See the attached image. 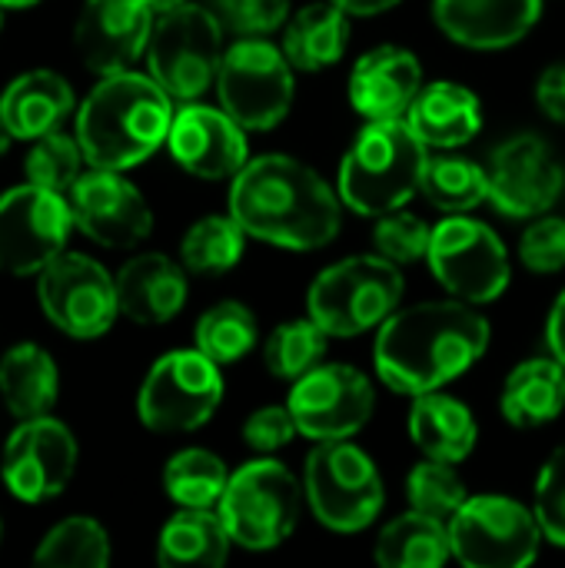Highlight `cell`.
I'll return each instance as SVG.
<instances>
[{"label": "cell", "instance_id": "52", "mask_svg": "<svg viewBox=\"0 0 565 568\" xmlns=\"http://www.w3.org/2000/svg\"><path fill=\"white\" fill-rule=\"evenodd\" d=\"M0 539H3V526H0Z\"/></svg>", "mask_w": 565, "mask_h": 568}, {"label": "cell", "instance_id": "34", "mask_svg": "<svg viewBox=\"0 0 565 568\" xmlns=\"http://www.w3.org/2000/svg\"><path fill=\"white\" fill-rule=\"evenodd\" d=\"M193 343L216 366H233V363L246 359L260 343L256 313L240 300H223L196 320Z\"/></svg>", "mask_w": 565, "mask_h": 568}, {"label": "cell", "instance_id": "27", "mask_svg": "<svg viewBox=\"0 0 565 568\" xmlns=\"http://www.w3.org/2000/svg\"><path fill=\"white\" fill-rule=\"evenodd\" d=\"M350 13L336 7L333 0H316L290 13L283 27V53L293 63L296 73H320L326 67H336L346 57L350 47Z\"/></svg>", "mask_w": 565, "mask_h": 568}, {"label": "cell", "instance_id": "29", "mask_svg": "<svg viewBox=\"0 0 565 568\" xmlns=\"http://www.w3.org/2000/svg\"><path fill=\"white\" fill-rule=\"evenodd\" d=\"M57 396H60V373L43 346L17 343L0 356V399L17 423L50 416Z\"/></svg>", "mask_w": 565, "mask_h": 568}, {"label": "cell", "instance_id": "37", "mask_svg": "<svg viewBox=\"0 0 565 568\" xmlns=\"http://www.w3.org/2000/svg\"><path fill=\"white\" fill-rule=\"evenodd\" d=\"M110 556L107 529L90 516H70L40 539L33 562L50 568H107Z\"/></svg>", "mask_w": 565, "mask_h": 568}, {"label": "cell", "instance_id": "23", "mask_svg": "<svg viewBox=\"0 0 565 568\" xmlns=\"http://www.w3.org/2000/svg\"><path fill=\"white\" fill-rule=\"evenodd\" d=\"M190 296L186 266L163 253H137L117 273L120 313L140 326L170 323Z\"/></svg>", "mask_w": 565, "mask_h": 568}, {"label": "cell", "instance_id": "16", "mask_svg": "<svg viewBox=\"0 0 565 568\" xmlns=\"http://www.w3.org/2000/svg\"><path fill=\"white\" fill-rule=\"evenodd\" d=\"M77 459H80V446L73 433L53 416H37V419H23L10 433L3 446L0 476L13 499L27 506H40L57 499L70 486L77 473Z\"/></svg>", "mask_w": 565, "mask_h": 568}, {"label": "cell", "instance_id": "20", "mask_svg": "<svg viewBox=\"0 0 565 568\" xmlns=\"http://www.w3.org/2000/svg\"><path fill=\"white\" fill-rule=\"evenodd\" d=\"M170 156L200 180H233L246 160V130L223 110L210 103H183L173 113V126L167 136Z\"/></svg>", "mask_w": 565, "mask_h": 568}, {"label": "cell", "instance_id": "41", "mask_svg": "<svg viewBox=\"0 0 565 568\" xmlns=\"http://www.w3.org/2000/svg\"><path fill=\"white\" fill-rule=\"evenodd\" d=\"M533 513L539 519L546 542L565 549V443L553 449V456L539 469Z\"/></svg>", "mask_w": 565, "mask_h": 568}, {"label": "cell", "instance_id": "36", "mask_svg": "<svg viewBox=\"0 0 565 568\" xmlns=\"http://www.w3.org/2000/svg\"><path fill=\"white\" fill-rule=\"evenodd\" d=\"M330 333L306 313L300 320H286L280 323L266 343H263V363L276 379L296 383L300 376H306L310 369H316L320 363H326V349H330Z\"/></svg>", "mask_w": 565, "mask_h": 568}, {"label": "cell", "instance_id": "19", "mask_svg": "<svg viewBox=\"0 0 565 568\" xmlns=\"http://www.w3.org/2000/svg\"><path fill=\"white\" fill-rule=\"evenodd\" d=\"M153 23L157 13L147 0H83L73 23V43L90 73L110 77L147 57Z\"/></svg>", "mask_w": 565, "mask_h": 568}, {"label": "cell", "instance_id": "47", "mask_svg": "<svg viewBox=\"0 0 565 568\" xmlns=\"http://www.w3.org/2000/svg\"><path fill=\"white\" fill-rule=\"evenodd\" d=\"M336 7H343L350 17H380L386 10H393L403 0H333Z\"/></svg>", "mask_w": 565, "mask_h": 568}, {"label": "cell", "instance_id": "44", "mask_svg": "<svg viewBox=\"0 0 565 568\" xmlns=\"http://www.w3.org/2000/svg\"><path fill=\"white\" fill-rule=\"evenodd\" d=\"M243 443L256 453V456H273L280 453L283 446H290L300 429H296V419L290 413V406H260L246 416L243 429H240Z\"/></svg>", "mask_w": 565, "mask_h": 568}, {"label": "cell", "instance_id": "17", "mask_svg": "<svg viewBox=\"0 0 565 568\" xmlns=\"http://www.w3.org/2000/svg\"><path fill=\"white\" fill-rule=\"evenodd\" d=\"M490 203L513 220L549 213L565 190V166L539 133H516L490 156Z\"/></svg>", "mask_w": 565, "mask_h": 568}, {"label": "cell", "instance_id": "26", "mask_svg": "<svg viewBox=\"0 0 565 568\" xmlns=\"http://www.w3.org/2000/svg\"><path fill=\"white\" fill-rule=\"evenodd\" d=\"M73 87L57 70H27L0 93V120L17 140H37L73 113Z\"/></svg>", "mask_w": 565, "mask_h": 568}, {"label": "cell", "instance_id": "6", "mask_svg": "<svg viewBox=\"0 0 565 568\" xmlns=\"http://www.w3.org/2000/svg\"><path fill=\"white\" fill-rule=\"evenodd\" d=\"M303 496L316 523L343 536L370 529L386 506L380 466L353 439L313 443L303 463Z\"/></svg>", "mask_w": 565, "mask_h": 568}, {"label": "cell", "instance_id": "9", "mask_svg": "<svg viewBox=\"0 0 565 568\" xmlns=\"http://www.w3.org/2000/svg\"><path fill=\"white\" fill-rule=\"evenodd\" d=\"M293 73L283 47L266 37H240L223 53L216 100L246 133H266L290 116L296 97Z\"/></svg>", "mask_w": 565, "mask_h": 568}, {"label": "cell", "instance_id": "42", "mask_svg": "<svg viewBox=\"0 0 565 568\" xmlns=\"http://www.w3.org/2000/svg\"><path fill=\"white\" fill-rule=\"evenodd\" d=\"M213 13L236 37H270L286 27L290 0H213Z\"/></svg>", "mask_w": 565, "mask_h": 568}, {"label": "cell", "instance_id": "4", "mask_svg": "<svg viewBox=\"0 0 565 568\" xmlns=\"http://www.w3.org/2000/svg\"><path fill=\"white\" fill-rule=\"evenodd\" d=\"M426 163L430 146L413 133L406 116L366 120L340 160L336 193L346 210L376 220L420 196Z\"/></svg>", "mask_w": 565, "mask_h": 568}, {"label": "cell", "instance_id": "2", "mask_svg": "<svg viewBox=\"0 0 565 568\" xmlns=\"http://www.w3.org/2000/svg\"><path fill=\"white\" fill-rule=\"evenodd\" d=\"M230 213L246 236L293 253L330 246L343 226L340 193L310 163L286 153L246 160L230 180Z\"/></svg>", "mask_w": 565, "mask_h": 568}, {"label": "cell", "instance_id": "15", "mask_svg": "<svg viewBox=\"0 0 565 568\" xmlns=\"http://www.w3.org/2000/svg\"><path fill=\"white\" fill-rule=\"evenodd\" d=\"M296 429L310 443L353 439L376 413L373 379L346 363H320L286 396Z\"/></svg>", "mask_w": 565, "mask_h": 568}, {"label": "cell", "instance_id": "1", "mask_svg": "<svg viewBox=\"0 0 565 568\" xmlns=\"http://www.w3.org/2000/svg\"><path fill=\"white\" fill-rule=\"evenodd\" d=\"M490 349V320L480 306L450 300H430L400 306L380 329L373 363L380 383L400 396H423L446 389L470 373Z\"/></svg>", "mask_w": 565, "mask_h": 568}, {"label": "cell", "instance_id": "24", "mask_svg": "<svg viewBox=\"0 0 565 568\" xmlns=\"http://www.w3.org/2000/svg\"><path fill=\"white\" fill-rule=\"evenodd\" d=\"M406 123L430 150L450 153L480 136L483 103L470 87L456 80H433L423 83V90L416 93Z\"/></svg>", "mask_w": 565, "mask_h": 568}, {"label": "cell", "instance_id": "49", "mask_svg": "<svg viewBox=\"0 0 565 568\" xmlns=\"http://www.w3.org/2000/svg\"><path fill=\"white\" fill-rule=\"evenodd\" d=\"M13 140H17V136H13V133H10V126H7V123L0 120V156H3L7 150H10V143H13Z\"/></svg>", "mask_w": 565, "mask_h": 568}, {"label": "cell", "instance_id": "10", "mask_svg": "<svg viewBox=\"0 0 565 568\" xmlns=\"http://www.w3.org/2000/svg\"><path fill=\"white\" fill-rule=\"evenodd\" d=\"M426 263L436 283L473 306L496 303L513 283V260L493 226L470 213H453L433 226Z\"/></svg>", "mask_w": 565, "mask_h": 568}, {"label": "cell", "instance_id": "12", "mask_svg": "<svg viewBox=\"0 0 565 568\" xmlns=\"http://www.w3.org/2000/svg\"><path fill=\"white\" fill-rule=\"evenodd\" d=\"M453 559L466 568H526L543 546L533 509L509 496H470L446 523Z\"/></svg>", "mask_w": 565, "mask_h": 568}, {"label": "cell", "instance_id": "45", "mask_svg": "<svg viewBox=\"0 0 565 568\" xmlns=\"http://www.w3.org/2000/svg\"><path fill=\"white\" fill-rule=\"evenodd\" d=\"M536 103L539 110L553 120V123H563L565 126V63H553L539 73L536 80Z\"/></svg>", "mask_w": 565, "mask_h": 568}, {"label": "cell", "instance_id": "14", "mask_svg": "<svg viewBox=\"0 0 565 568\" xmlns=\"http://www.w3.org/2000/svg\"><path fill=\"white\" fill-rule=\"evenodd\" d=\"M70 200L57 190L23 183L0 196V273L37 276L67 250L73 230Z\"/></svg>", "mask_w": 565, "mask_h": 568}, {"label": "cell", "instance_id": "3", "mask_svg": "<svg viewBox=\"0 0 565 568\" xmlns=\"http://www.w3.org/2000/svg\"><path fill=\"white\" fill-rule=\"evenodd\" d=\"M173 97L150 77L120 70L100 77L77 110V140L93 170H133L170 136Z\"/></svg>", "mask_w": 565, "mask_h": 568}, {"label": "cell", "instance_id": "25", "mask_svg": "<svg viewBox=\"0 0 565 568\" xmlns=\"http://www.w3.org/2000/svg\"><path fill=\"white\" fill-rule=\"evenodd\" d=\"M406 429L426 459H443L453 466L466 463L480 443V426L473 409L443 389L413 396Z\"/></svg>", "mask_w": 565, "mask_h": 568}, {"label": "cell", "instance_id": "50", "mask_svg": "<svg viewBox=\"0 0 565 568\" xmlns=\"http://www.w3.org/2000/svg\"><path fill=\"white\" fill-rule=\"evenodd\" d=\"M33 3H40V0H0L3 10H27V7H33Z\"/></svg>", "mask_w": 565, "mask_h": 568}, {"label": "cell", "instance_id": "51", "mask_svg": "<svg viewBox=\"0 0 565 568\" xmlns=\"http://www.w3.org/2000/svg\"><path fill=\"white\" fill-rule=\"evenodd\" d=\"M0 30H3V7H0Z\"/></svg>", "mask_w": 565, "mask_h": 568}, {"label": "cell", "instance_id": "46", "mask_svg": "<svg viewBox=\"0 0 565 568\" xmlns=\"http://www.w3.org/2000/svg\"><path fill=\"white\" fill-rule=\"evenodd\" d=\"M546 349L553 359L565 366V290L556 296L549 316H546Z\"/></svg>", "mask_w": 565, "mask_h": 568}, {"label": "cell", "instance_id": "8", "mask_svg": "<svg viewBox=\"0 0 565 568\" xmlns=\"http://www.w3.org/2000/svg\"><path fill=\"white\" fill-rule=\"evenodd\" d=\"M223 53V23L213 7L183 3L157 17L147 67L176 103H193L216 83Z\"/></svg>", "mask_w": 565, "mask_h": 568}, {"label": "cell", "instance_id": "13", "mask_svg": "<svg viewBox=\"0 0 565 568\" xmlns=\"http://www.w3.org/2000/svg\"><path fill=\"white\" fill-rule=\"evenodd\" d=\"M43 316L70 339H100L120 316L117 276L83 253H60L37 273Z\"/></svg>", "mask_w": 565, "mask_h": 568}, {"label": "cell", "instance_id": "32", "mask_svg": "<svg viewBox=\"0 0 565 568\" xmlns=\"http://www.w3.org/2000/svg\"><path fill=\"white\" fill-rule=\"evenodd\" d=\"M420 196H426V203L446 216L473 213L476 206L490 203V173L476 160L453 156L450 150V153L430 156Z\"/></svg>", "mask_w": 565, "mask_h": 568}, {"label": "cell", "instance_id": "5", "mask_svg": "<svg viewBox=\"0 0 565 568\" xmlns=\"http://www.w3.org/2000/svg\"><path fill=\"white\" fill-rule=\"evenodd\" d=\"M403 290L406 280L393 260L360 253L316 273L306 290V313L333 339H353L380 329L400 310Z\"/></svg>", "mask_w": 565, "mask_h": 568}, {"label": "cell", "instance_id": "11", "mask_svg": "<svg viewBox=\"0 0 565 568\" xmlns=\"http://www.w3.org/2000/svg\"><path fill=\"white\" fill-rule=\"evenodd\" d=\"M223 403V373L220 366L193 349L163 353L140 393H137V416L150 433H193L206 426Z\"/></svg>", "mask_w": 565, "mask_h": 568}, {"label": "cell", "instance_id": "18", "mask_svg": "<svg viewBox=\"0 0 565 568\" xmlns=\"http://www.w3.org/2000/svg\"><path fill=\"white\" fill-rule=\"evenodd\" d=\"M70 210L77 230L107 250H133L153 233V210L147 196L120 170L83 173L70 186Z\"/></svg>", "mask_w": 565, "mask_h": 568}, {"label": "cell", "instance_id": "40", "mask_svg": "<svg viewBox=\"0 0 565 568\" xmlns=\"http://www.w3.org/2000/svg\"><path fill=\"white\" fill-rule=\"evenodd\" d=\"M430 240H433V226L410 213L406 206L403 210H393V213H383L376 216V226H373V246L380 256L393 260L396 266H410V263H420L426 260L430 253Z\"/></svg>", "mask_w": 565, "mask_h": 568}, {"label": "cell", "instance_id": "39", "mask_svg": "<svg viewBox=\"0 0 565 568\" xmlns=\"http://www.w3.org/2000/svg\"><path fill=\"white\" fill-rule=\"evenodd\" d=\"M83 163H87V156L80 150L77 133L70 136V133L50 130L33 140V146L23 160V170H27L30 183L57 190V193H70V186L83 176Z\"/></svg>", "mask_w": 565, "mask_h": 568}, {"label": "cell", "instance_id": "28", "mask_svg": "<svg viewBox=\"0 0 565 568\" xmlns=\"http://www.w3.org/2000/svg\"><path fill=\"white\" fill-rule=\"evenodd\" d=\"M500 413L516 429H539L565 413V366L553 356L519 363L500 393Z\"/></svg>", "mask_w": 565, "mask_h": 568}, {"label": "cell", "instance_id": "48", "mask_svg": "<svg viewBox=\"0 0 565 568\" xmlns=\"http://www.w3.org/2000/svg\"><path fill=\"white\" fill-rule=\"evenodd\" d=\"M150 3V10L160 17V13H170V10H176V7H183V3H190V0H147Z\"/></svg>", "mask_w": 565, "mask_h": 568}, {"label": "cell", "instance_id": "21", "mask_svg": "<svg viewBox=\"0 0 565 568\" xmlns=\"http://www.w3.org/2000/svg\"><path fill=\"white\" fill-rule=\"evenodd\" d=\"M423 90V63L413 50L383 43L366 50L350 73V103L363 120H400Z\"/></svg>", "mask_w": 565, "mask_h": 568}, {"label": "cell", "instance_id": "35", "mask_svg": "<svg viewBox=\"0 0 565 568\" xmlns=\"http://www.w3.org/2000/svg\"><path fill=\"white\" fill-rule=\"evenodd\" d=\"M230 483L226 463L210 449H180L163 469V489L180 509H213L220 506Z\"/></svg>", "mask_w": 565, "mask_h": 568}, {"label": "cell", "instance_id": "33", "mask_svg": "<svg viewBox=\"0 0 565 568\" xmlns=\"http://www.w3.org/2000/svg\"><path fill=\"white\" fill-rule=\"evenodd\" d=\"M246 230L233 220V213L200 216L180 240V263L196 276L230 273L246 253Z\"/></svg>", "mask_w": 565, "mask_h": 568}, {"label": "cell", "instance_id": "7", "mask_svg": "<svg viewBox=\"0 0 565 568\" xmlns=\"http://www.w3.org/2000/svg\"><path fill=\"white\" fill-rule=\"evenodd\" d=\"M303 503V483L290 473V466L273 456H260L230 473L216 513L233 546L246 552H270L293 536Z\"/></svg>", "mask_w": 565, "mask_h": 568}, {"label": "cell", "instance_id": "43", "mask_svg": "<svg viewBox=\"0 0 565 568\" xmlns=\"http://www.w3.org/2000/svg\"><path fill=\"white\" fill-rule=\"evenodd\" d=\"M519 260L529 273L565 270V216H536L519 236Z\"/></svg>", "mask_w": 565, "mask_h": 568}, {"label": "cell", "instance_id": "30", "mask_svg": "<svg viewBox=\"0 0 565 568\" xmlns=\"http://www.w3.org/2000/svg\"><path fill=\"white\" fill-rule=\"evenodd\" d=\"M230 532L213 509H180L157 539V562L167 568H216L230 559Z\"/></svg>", "mask_w": 565, "mask_h": 568}, {"label": "cell", "instance_id": "38", "mask_svg": "<svg viewBox=\"0 0 565 568\" xmlns=\"http://www.w3.org/2000/svg\"><path fill=\"white\" fill-rule=\"evenodd\" d=\"M406 499H410V509L450 523L460 513V506L470 499V489L453 463L423 459L406 476Z\"/></svg>", "mask_w": 565, "mask_h": 568}, {"label": "cell", "instance_id": "22", "mask_svg": "<svg viewBox=\"0 0 565 568\" xmlns=\"http://www.w3.org/2000/svg\"><path fill=\"white\" fill-rule=\"evenodd\" d=\"M543 17V0H433L436 27L466 50H506Z\"/></svg>", "mask_w": 565, "mask_h": 568}, {"label": "cell", "instance_id": "31", "mask_svg": "<svg viewBox=\"0 0 565 568\" xmlns=\"http://www.w3.org/2000/svg\"><path fill=\"white\" fill-rule=\"evenodd\" d=\"M373 559L383 568H440L453 559L450 526L443 519L410 509L383 526Z\"/></svg>", "mask_w": 565, "mask_h": 568}]
</instances>
